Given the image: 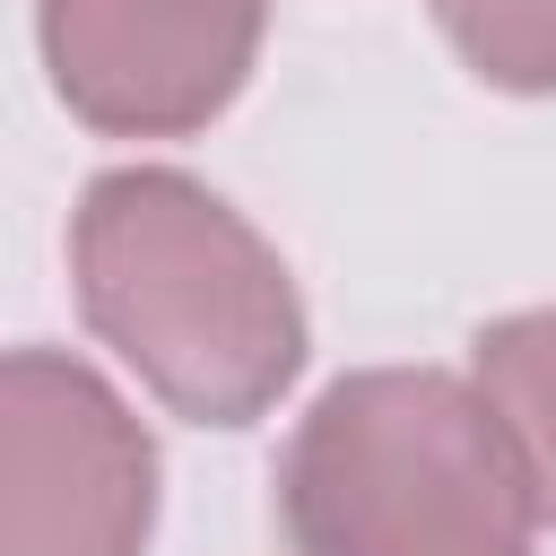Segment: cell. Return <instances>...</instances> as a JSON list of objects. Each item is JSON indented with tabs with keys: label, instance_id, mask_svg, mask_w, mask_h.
Returning <instances> with one entry per match:
<instances>
[{
	"label": "cell",
	"instance_id": "6da1fadb",
	"mask_svg": "<svg viewBox=\"0 0 556 556\" xmlns=\"http://www.w3.org/2000/svg\"><path fill=\"white\" fill-rule=\"evenodd\" d=\"M70 287L139 391L191 426L269 417L313 348L269 235L174 165H113L78 191Z\"/></svg>",
	"mask_w": 556,
	"mask_h": 556
},
{
	"label": "cell",
	"instance_id": "7a4b0ae2",
	"mask_svg": "<svg viewBox=\"0 0 556 556\" xmlns=\"http://www.w3.org/2000/svg\"><path fill=\"white\" fill-rule=\"evenodd\" d=\"M295 556H539L530 478L469 374H339L278 452Z\"/></svg>",
	"mask_w": 556,
	"mask_h": 556
},
{
	"label": "cell",
	"instance_id": "3957f363",
	"mask_svg": "<svg viewBox=\"0 0 556 556\" xmlns=\"http://www.w3.org/2000/svg\"><path fill=\"white\" fill-rule=\"evenodd\" d=\"M156 443L70 348H0V556H148Z\"/></svg>",
	"mask_w": 556,
	"mask_h": 556
},
{
	"label": "cell",
	"instance_id": "5b68a950",
	"mask_svg": "<svg viewBox=\"0 0 556 556\" xmlns=\"http://www.w3.org/2000/svg\"><path fill=\"white\" fill-rule=\"evenodd\" d=\"M469 382L486 391V408H495V426L530 478L539 530H556V304L486 321L469 339Z\"/></svg>",
	"mask_w": 556,
	"mask_h": 556
},
{
	"label": "cell",
	"instance_id": "277c9868",
	"mask_svg": "<svg viewBox=\"0 0 556 556\" xmlns=\"http://www.w3.org/2000/svg\"><path fill=\"white\" fill-rule=\"evenodd\" d=\"M269 0H35V52L70 122L104 139L208 130L252 61Z\"/></svg>",
	"mask_w": 556,
	"mask_h": 556
},
{
	"label": "cell",
	"instance_id": "8992f818",
	"mask_svg": "<svg viewBox=\"0 0 556 556\" xmlns=\"http://www.w3.org/2000/svg\"><path fill=\"white\" fill-rule=\"evenodd\" d=\"M469 78L504 96H556V0H426Z\"/></svg>",
	"mask_w": 556,
	"mask_h": 556
}]
</instances>
